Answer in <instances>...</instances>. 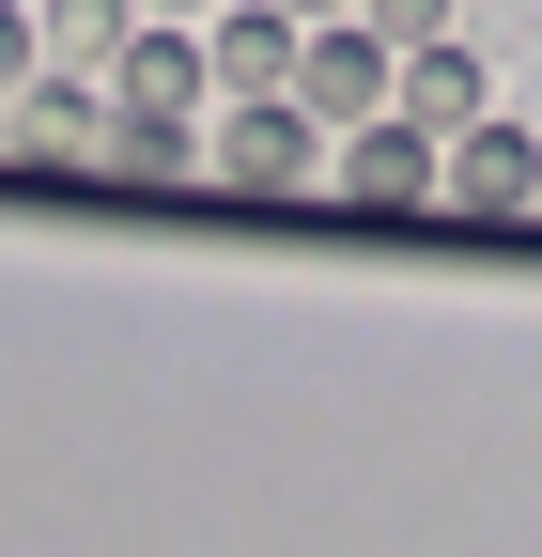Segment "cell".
Instances as JSON below:
<instances>
[{"mask_svg": "<svg viewBox=\"0 0 542 557\" xmlns=\"http://www.w3.org/2000/svg\"><path fill=\"white\" fill-rule=\"evenodd\" d=\"M201 156H218V186H325V156H342V139H325L295 94H233L218 124H201Z\"/></svg>", "mask_w": 542, "mask_h": 557, "instance_id": "6da1fadb", "label": "cell"}, {"mask_svg": "<svg viewBox=\"0 0 542 557\" xmlns=\"http://www.w3.org/2000/svg\"><path fill=\"white\" fill-rule=\"evenodd\" d=\"M295 109L342 139V124H372V109H403V47L372 32V16H325L310 47H295Z\"/></svg>", "mask_w": 542, "mask_h": 557, "instance_id": "7a4b0ae2", "label": "cell"}, {"mask_svg": "<svg viewBox=\"0 0 542 557\" xmlns=\"http://www.w3.org/2000/svg\"><path fill=\"white\" fill-rule=\"evenodd\" d=\"M434 201H449V218H527V201H542V139L481 109V124L449 139V171H434Z\"/></svg>", "mask_w": 542, "mask_h": 557, "instance_id": "3957f363", "label": "cell"}, {"mask_svg": "<svg viewBox=\"0 0 542 557\" xmlns=\"http://www.w3.org/2000/svg\"><path fill=\"white\" fill-rule=\"evenodd\" d=\"M434 171H449V139L419 109H372V124H342V156H325V186H357V201H434Z\"/></svg>", "mask_w": 542, "mask_h": 557, "instance_id": "277c9868", "label": "cell"}, {"mask_svg": "<svg viewBox=\"0 0 542 557\" xmlns=\"http://www.w3.org/2000/svg\"><path fill=\"white\" fill-rule=\"evenodd\" d=\"M201 47H218V94H295L310 16H280V0H218V16H201Z\"/></svg>", "mask_w": 542, "mask_h": 557, "instance_id": "5b68a950", "label": "cell"}, {"mask_svg": "<svg viewBox=\"0 0 542 557\" xmlns=\"http://www.w3.org/2000/svg\"><path fill=\"white\" fill-rule=\"evenodd\" d=\"M109 78H78V62H32L16 78V156H109Z\"/></svg>", "mask_w": 542, "mask_h": 557, "instance_id": "8992f818", "label": "cell"}, {"mask_svg": "<svg viewBox=\"0 0 542 557\" xmlns=\"http://www.w3.org/2000/svg\"><path fill=\"white\" fill-rule=\"evenodd\" d=\"M403 109H419L434 139H465V124L496 109V62L465 47V32H434V47H403Z\"/></svg>", "mask_w": 542, "mask_h": 557, "instance_id": "52a82bcc", "label": "cell"}, {"mask_svg": "<svg viewBox=\"0 0 542 557\" xmlns=\"http://www.w3.org/2000/svg\"><path fill=\"white\" fill-rule=\"evenodd\" d=\"M140 32H156L140 0H47V62H78V78H109V62L140 47Z\"/></svg>", "mask_w": 542, "mask_h": 557, "instance_id": "ba28073f", "label": "cell"}, {"mask_svg": "<svg viewBox=\"0 0 542 557\" xmlns=\"http://www.w3.org/2000/svg\"><path fill=\"white\" fill-rule=\"evenodd\" d=\"M32 62H47V0H0V94L32 78Z\"/></svg>", "mask_w": 542, "mask_h": 557, "instance_id": "9c48e42d", "label": "cell"}, {"mask_svg": "<svg viewBox=\"0 0 542 557\" xmlns=\"http://www.w3.org/2000/svg\"><path fill=\"white\" fill-rule=\"evenodd\" d=\"M357 16H372L387 47H434V32H449V0H357Z\"/></svg>", "mask_w": 542, "mask_h": 557, "instance_id": "30bf717a", "label": "cell"}, {"mask_svg": "<svg viewBox=\"0 0 542 557\" xmlns=\"http://www.w3.org/2000/svg\"><path fill=\"white\" fill-rule=\"evenodd\" d=\"M280 16H310V32H325V16H357V0H280Z\"/></svg>", "mask_w": 542, "mask_h": 557, "instance_id": "8fae6325", "label": "cell"}, {"mask_svg": "<svg viewBox=\"0 0 542 557\" xmlns=\"http://www.w3.org/2000/svg\"><path fill=\"white\" fill-rule=\"evenodd\" d=\"M140 16H186V32H201V16H218V0H140Z\"/></svg>", "mask_w": 542, "mask_h": 557, "instance_id": "7c38bea8", "label": "cell"}]
</instances>
